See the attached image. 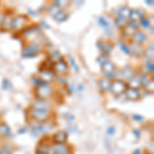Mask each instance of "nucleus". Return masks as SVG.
I'll use <instances>...</instances> for the list:
<instances>
[{
	"label": "nucleus",
	"instance_id": "f257e3e1",
	"mask_svg": "<svg viewBox=\"0 0 154 154\" xmlns=\"http://www.w3.org/2000/svg\"><path fill=\"white\" fill-rule=\"evenodd\" d=\"M34 95L36 97V100H45L48 101V99L53 98L54 95V88L51 84L41 86V88H35Z\"/></svg>",
	"mask_w": 154,
	"mask_h": 154
},
{
	"label": "nucleus",
	"instance_id": "f03ea898",
	"mask_svg": "<svg viewBox=\"0 0 154 154\" xmlns=\"http://www.w3.org/2000/svg\"><path fill=\"white\" fill-rule=\"evenodd\" d=\"M41 51H42V46L37 44L36 42H32V43H29L28 45L22 51V57H23V58H27V59L34 58V57L38 56Z\"/></svg>",
	"mask_w": 154,
	"mask_h": 154
},
{
	"label": "nucleus",
	"instance_id": "7ed1b4c3",
	"mask_svg": "<svg viewBox=\"0 0 154 154\" xmlns=\"http://www.w3.org/2000/svg\"><path fill=\"white\" fill-rule=\"evenodd\" d=\"M28 113L30 117L39 123H43L45 121H48L51 118V111H40V110H35V109H32V108L29 109Z\"/></svg>",
	"mask_w": 154,
	"mask_h": 154
},
{
	"label": "nucleus",
	"instance_id": "20e7f679",
	"mask_svg": "<svg viewBox=\"0 0 154 154\" xmlns=\"http://www.w3.org/2000/svg\"><path fill=\"white\" fill-rule=\"evenodd\" d=\"M137 74H138V72L135 68H133L131 65H126L123 68H121L120 70H118V79L128 83L131 79L137 76Z\"/></svg>",
	"mask_w": 154,
	"mask_h": 154
},
{
	"label": "nucleus",
	"instance_id": "39448f33",
	"mask_svg": "<svg viewBox=\"0 0 154 154\" xmlns=\"http://www.w3.org/2000/svg\"><path fill=\"white\" fill-rule=\"evenodd\" d=\"M29 23V17L26 14H19V16L14 17L12 20V27L11 30L14 32H21L27 27Z\"/></svg>",
	"mask_w": 154,
	"mask_h": 154
},
{
	"label": "nucleus",
	"instance_id": "423d86ee",
	"mask_svg": "<svg viewBox=\"0 0 154 154\" xmlns=\"http://www.w3.org/2000/svg\"><path fill=\"white\" fill-rule=\"evenodd\" d=\"M128 88V86L126 82L120 80V79H115V80H113L112 83H111L110 93L115 96L116 98H118V97H120L121 95H123V94L125 93Z\"/></svg>",
	"mask_w": 154,
	"mask_h": 154
},
{
	"label": "nucleus",
	"instance_id": "0eeeda50",
	"mask_svg": "<svg viewBox=\"0 0 154 154\" xmlns=\"http://www.w3.org/2000/svg\"><path fill=\"white\" fill-rule=\"evenodd\" d=\"M69 64L67 63L65 60H61V61L57 62L53 65V71L54 74H57V76H66L67 73L69 72Z\"/></svg>",
	"mask_w": 154,
	"mask_h": 154
},
{
	"label": "nucleus",
	"instance_id": "6e6552de",
	"mask_svg": "<svg viewBox=\"0 0 154 154\" xmlns=\"http://www.w3.org/2000/svg\"><path fill=\"white\" fill-rule=\"evenodd\" d=\"M70 145L67 144H53L51 148V154H72Z\"/></svg>",
	"mask_w": 154,
	"mask_h": 154
},
{
	"label": "nucleus",
	"instance_id": "1a4fd4ad",
	"mask_svg": "<svg viewBox=\"0 0 154 154\" xmlns=\"http://www.w3.org/2000/svg\"><path fill=\"white\" fill-rule=\"evenodd\" d=\"M30 108L35 109V110H40V111H51V104L48 101L45 100H35L32 103V105Z\"/></svg>",
	"mask_w": 154,
	"mask_h": 154
},
{
	"label": "nucleus",
	"instance_id": "9d476101",
	"mask_svg": "<svg viewBox=\"0 0 154 154\" xmlns=\"http://www.w3.org/2000/svg\"><path fill=\"white\" fill-rule=\"evenodd\" d=\"M97 45H98V48H100L102 54H104V56L108 57L112 53L113 48H114V44L112 43L111 41H99L98 43H97Z\"/></svg>",
	"mask_w": 154,
	"mask_h": 154
},
{
	"label": "nucleus",
	"instance_id": "9b49d317",
	"mask_svg": "<svg viewBox=\"0 0 154 154\" xmlns=\"http://www.w3.org/2000/svg\"><path fill=\"white\" fill-rule=\"evenodd\" d=\"M128 49H130V54L136 57V58H140V57L143 56L144 54V48L143 45H140V44H137L135 42L131 41L130 43L128 44Z\"/></svg>",
	"mask_w": 154,
	"mask_h": 154
},
{
	"label": "nucleus",
	"instance_id": "f8f14e48",
	"mask_svg": "<svg viewBox=\"0 0 154 154\" xmlns=\"http://www.w3.org/2000/svg\"><path fill=\"white\" fill-rule=\"evenodd\" d=\"M51 140H53L54 144H66L68 141V133L65 131H57L54 134Z\"/></svg>",
	"mask_w": 154,
	"mask_h": 154
},
{
	"label": "nucleus",
	"instance_id": "ddd939ff",
	"mask_svg": "<svg viewBox=\"0 0 154 154\" xmlns=\"http://www.w3.org/2000/svg\"><path fill=\"white\" fill-rule=\"evenodd\" d=\"M125 95L128 101H139L141 99V91L139 88H128L125 91Z\"/></svg>",
	"mask_w": 154,
	"mask_h": 154
},
{
	"label": "nucleus",
	"instance_id": "4468645a",
	"mask_svg": "<svg viewBox=\"0 0 154 154\" xmlns=\"http://www.w3.org/2000/svg\"><path fill=\"white\" fill-rule=\"evenodd\" d=\"M147 40H148V35L144 31H141V30L137 31L133 35V37H131V41L135 42L137 44H140V45H143Z\"/></svg>",
	"mask_w": 154,
	"mask_h": 154
},
{
	"label": "nucleus",
	"instance_id": "2eb2a0df",
	"mask_svg": "<svg viewBox=\"0 0 154 154\" xmlns=\"http://www.w3.org/2000/svg\"><path fill=\"white\" fill-rule=\"evenodd\" d=\"M12 20H14V17H12L11 12H7V14H5L3 23L1 25V31H3V32L11 31V27H12Z\"/></svg>",
	"mask_w": 154,
	"mask_h": 154
},
{
	"label": "nucleus",
	"instance_id": "dca6fc26",
	"mask_svg": "<svg viewBox=\"0 0 154 154\" xmlns=\"http://www.w3.org/2000/svg\"><path fill=\"white\" fill-rule=\"evenodd\" d=\"M111 83H112V81L105 78V77H103V78L98 80V86H99V88H100V91H103V93H109V91H110Z\"/></svg>",
	"mask_w": 154,
	"mask_h": 154
},
{
	"label": "nucleus",
	"instance_id": "f3484780",
	"mask_svg": "<svg viewBox=\"0 0 154 154\" xmlns=\"http://www.w3.org/2000/svg\"><path fill=\"white\" fill-rule=\"evenodd\" d=\"M43 81L45 82H51L56 79V74L54 73L53 70H46V71H39V76Z\"/></svg>",
	"mask_w": 154,
	"mask_h": 154
},
{
	"label": "nucleus",
	"instance_id": "a211bd4d",
	"mask_svg": "<svg viewBox=\"0 0 154 154\" xmlns=\"http://www.w3.org/2000/svg\"><path fill=\"white\" fill-rule=\"evenodd\" d=\"M51 145L49 144H46L44 142L43 140L41 142L38 143L36 147V154H51Z\"/></svg>",
	"mask_w": 154,
	"mask_h": 154
},
{
	"label": "nucleus",
	"instance_id": "6ab92c4d",
	"mask_svg": "<svg viewBox=\"0 0 154 154\" xmlns=\"http://www.w3.org/2000/svg\"><path fill=\"white\" fill-rule=\"evenodd\" d=\"M101 69L103 73H106V72H112L116 70V65L113 63L111 60H107L104 64L101 65Z\"/></svg>",
	"mask_w": 154,
	"mask_h": 154
},
{
	"label": "nucleus",
	"instance_id": "aec40b11",
	"mask_svg": "<svg viewBox=\"0 0 154 154\" xmlns=\"http://www.w3.org/2000/svg\"><path fill=\"white\" fill-rule=\"evenodd\" d=\"M11 135V130L6 122H0V137L8 138Z\"/></svg>",
	"mask_w": 154,
	"mask_h": 154
},
{
	"label": "nucleus",
	"instance_id": "412c9836",
	"mask_svg": "<svg viewBox=\"0 0 154 154\" xmlns=\"http://www.w3.org/2000/svg\"><path fill=\"white\" fill-rule=\"evenodd\" d=\"M68 18H69V14L63 8H62L61 11H60L58 14L54 17V19L56 20L58 23H63V22H66L67 20H68Z\"/></svg>",
	"mask_w": 154,
	"mask_h": 154
},
{
	"label": "nucleus",
	"instance_id": "4be33fe9",
	"mask_svg": "<svg viewBox=\"0 0 154 154\" xmlns=\"http://www.w3.org/2000/svg\"><path fill=\"white\" fill-rule=\"evenodd\" d=\"M48 60L49 62H51L53 64H54V63H57V62L63 60V56H62V54L60 53V51H51V53L48 56Z\"/></svg>",
	"mask_w": 154,
	"mask_h": 154
},
{
	"label": "nucleus",
	"instance_id": "5701e85b",
	"mask_svg": "<svg viewBox=\"0 0 154 154\" xmlns=\"http://www.w3.org/2000/svg\"><path fill=\"white\" fill-rule=\"evenodd\" d=\"M143 56H145L146 58L150 61H153L154 58V45H153V42H151V44H149L146 48H144V54Z\"/></svg>",
	"mask_w": 154,
	"mask_h": 154
},
{
	"label": "nucleus",
	"instance_id": "b1692460",
	"mask_svg": "<svg viewBox=\"0 0 154 154\" xmlns=\"http://www.w3.org/2000/svg\"><path fill=\"white\" fill-rule=\"evenodd\" d=\"M114 22H115V25H116V27H117L118 29L122 30V29H125V27H126L128 20L125 19V18H122V17L117 16V17H115V20H114Z\"/></svg>",
	"mask_w": 154,
	"mask_h": 154
},
{
	"label": "nucleus",
	"instance_id": "393cba45",
	"mask_svg": "<svg viewBox=\"0 0 154 154\" xmlns=\"http://www.w3.org/2000/svg\"><path fill=\"white\" fill-rule=\"evenodd\" d=\"M121 33H122V38L123 39H131L134 34L136 33V31L133 28H131L130 26L126 25V27L125 29L121 30Z\"/></svg>",
	"mask_w": 154,
	"mask_h": 154
},
{
	"label": "nucleus",
	"instance_id": "a878e982",
	"mask_svg": "<svg viewBox=\"0 0 154 154\" xmlns=\"http://www.w3.org/2000/svg\"><path fill=\"white\" fill-rule=\"evenodd\" d=\"M131 9L128 6H121L117 11V16L122 17V18H125L128 20L130 19V16H131Z\"/></svg>",
	"mask_w": 154,
	"mask_h": 154
},
{
	"label": "nucleus",
	"instance_id": "bb28decb",
	"mask_svg": "<svg viewBox=\"0 0 154 154\" xmlns=\"http://www.w3.org/2000/svg\"><path fill=\"white\" fill-rule=\"evenodd\" d=\"M31 83L33 86H35V88H41V86H44V85H48V82H45V81H43L40 77L38 76H33L31 78Z\"/></svg>",
	"mask_w": 154,
	"mask_h": 154
},
{
	"label": "nucleus",
	"instance_id": "cd10ccee",
	"mask_svg": "<svg viewBox=\"0 0 154 154\" xmlns=\"http://www.w3.org/2000/svg\"><path fill=\"white\" fill-rule=\"evenodd\" d=\"M128 88H140L141 86H142L138 74H137V76H135L133 79H131V80L128 81Z\"/></svg>",
	"mask_w": 154,
	"mask_h": 154
},
{
	"label": "nucleus",
	"instance_id": "c85d7f7f",
	"mask_svg": "<svg viewBox=\"0 0 154 154\" xmlns=\"http://www.w3.org/2000/svg\"><path fill=\"white\" fill-rule=\"evenodd\" d=\"M14 151V147L11 144H4L0 147V154H12Z\"/></svg>",
	"mask_w": 154,
	"mask_h": 154
},
{
	"label": "nucleus",
	"instance_id": "c756f323",
	"mask_svg": "<svg viewBox=\"0 0 154 154\" xmlns=\"http://www.w3.org/2000/svg\"><path fill=\"white\" fill-rule=\"evenodd\" d=\"M138 23H139V26L142 27L143 29H149V27H150L151 25H152V24L150 23V19L146 18L145 16L141 17V19L138 21Z\"/></svg>",
	"mask_w": 154,
	"mask_h": 154
},
{
	"label": "nucleus",
	"instance_id": "7c9ffc66",
	"mask_svg": "<svg viewBox=\"0 0 154 154\" xmlns=\"http://www.w3.org/2000/svg\"><path fill=\"white\" fill-rule=\"evenodd\" d=\"M142 16H143V14L141 12V11H139V9H131V16H130V19L128 20H133V21L138 22Z\"/></svg>",
	"mask_w": 154,
	"mask_h": 154
},
{
	"label": "nucleus",
	"instance_id": "2f4dec72",
	"mask_svg": "<svg viewBox=\"0 0 154 154\" xmlns=\"http://www.w3.org/2000/svg\"><path fill=\"white\" fill-rule=\"evenodd\" d=\"M144 68L146 69V72H147L149 75H153V73H154V64H153V61L147 60V61H146L145 66H144Z\"/></svg>",
	"mask_w": 154,
	"mask_h": 154
},
{
	"label": "nucleus",
	"instance_id": "473e14b6",
	"mask_svg": "<svg viewBox=\"0 0 154 154\" xmlns=\"http://www.w3.org/2000/svg\"><path fill=\"white\" fill-rule=\"evenodd\" d=\"M61 7H59L58 5H57V4H54V3H51V5H49V7H48V14H51V17H54L56 16L57 14H58V12L61 11Z\"/></svg>",
	"mask_w": 154,
	"mask_h": 154
},
{
	"label": "nucleus",
	"instance_id": "72a5a7b5",
	"mask_svg": "<svg viewBox=\"0 0 154 154\" xmlns=\"http://www.w3.org/2000/svg\"><path fill=\"white\" fill-rule=\"evenodd\" d=\"M104 74V77L109 80L113 81L115 79H118V71H112V72H106V73H103Z\"/></svg>",
	"mask_w": 154,
	"mask_h": 154
},
{
	"label": "nucleus",
	"instance_id": "f704fd0d",
	"mask_svg": "<svg viewBox=\"0 0 154 154\" xmlns=\"http://www.w3.org/2000/svg\"><path fill=\"white\" fill-rule=\"evenodd\" d=\"M98 23L102 27V28H104L105 30L110 29V24H109V22L107 21V20L104 18V17H100V18L98 19Z\"/></svg>",
	"mask_w": 154,
	"mask_h": 154
},
{
	"label": "nucleus",
	"instance_id": "c9c22d12",
	"mask_svg": "<svg viewBox=\"0 0 154 154\" xmlns=\"http://www.w3.org/2000/svg\"><path fill=\"white\" fill-rule=\"evenodd\" d=\"M119 48H120L123 54H130V49H128V44L125 43V41H123V40L119 41Z\"/></svg>",
	"mask_w": 154,
	"mask_h": 154
},
{
	"label": "nucleus",
	"instance_id": "e433bc0d",
	"mask_svg": "<svg viewBox=\"0 0 154 154\" xmlns=\"http://www.w3.org/2000/svg\"><path fill=\"white\" fill-rule=\"evenodd\" d=\"M1 88H2V89H4V91H8V89H11L12 88V84H11V81L8 80V79L4 78L3 80H2Z\"/></svg>",
	"mask_w": 154,
	"mask_h": 154
},
{
	"label": "nucleus",
	"instance_id": "4c0bfd02",
	"mask_svg": "<svg viewBox=\"0 0 154 154\" xmlns=\"http://www.w3.org/2000/svg\"><path fill=\"white\" fill-rule=\"evenodd\" d=\"M143 88L145 89L146 91H148V93H153V89H154L153 88V78H151L150 80L143 86Z\"/></svg>",
	"mask_w": 154,
	"mask_h": 154
},
{
	"label": "nucleus",
	"instance_id": "58836bf2",
	"mask_svg": "<svg viewBox=\"0 0 154 154\" xmlns=\"http://www.w3.org/2000/svg\"><path fill=\"white\" fill-rule=\"evenodd\" d=\"M128 26H130L131 28H133L136 32L140 30V26H139V23H138V22H136V21H133V20H128Z\"/></svg>",
	"mask_w": 154,
	"mask_h": 154
},
{
	"label": "nucleus",
	"instance_id": "ea45409f",
	"mask_svg": "<svg viewBox=\"0 0 154 154\" xmlns=\"http://www.w3.org/2000/svg\"><path fill=\"white\" fill-rule=\"evenodd\" d=\"M107 60H109V59H108V57L104 56V54H101V56H99V57H98V59H97V61H98V63L100 64V65H102V64L105 63V62L107 61Z\"/></svg>",
	"mask_w": 154,
	"mask_h": 154
},
{
	"label": "nucleus",
	"instance_id": "a19ab883",
	"mask_svg": "<svg viewBox=\"0 0 154 154\" xmlns=\"http://www.w3.org/2000/svg\"><path fill=\"white\" fill-rule=\"evenodd\" d=\"M68 58H69V61H70V63H71L72 67L74 68V70H75L76 72H79V68H78V66H77V64L75 63V61H74V59L72 58L71 56H69Z\"/></svg>",
	"mask_w": 154,
	"mask_h": 154
},
{
	"label": "nucleus",
	"instance_id": "79ce46f5",
	"mask_svg": "<svg viewBox=\"0 0 154 154\" xmlns=\"http://www.w3.org/2000/svg\"><path fill=\"white\" fill-rule=\"evenodd\" d=\"M54 4H57L59 7H61V8H63L64 6H66V5H68L69 4V2L68 1H59V0H57V1H54Z\"/></svg>",
	"mask_w": 154,
	"mask_h": 154
},
{
	"label": "nucleus",
	"instance_id": "37998d69",
	"mask_svg": "<svg viewBox=\"0 0 154 154\" xmlns=\"http://www.w3.org/2000/svg\"><path fill=\"white\" fill-rule=\"evenodd\" d=\"M114 133H115V126L114 125H110L108 128H107V135L112 136V135H114Z\"/></svg>",
	"mask_w": 154,
	"mask_h": 154
},
{
	"label": "nucleus",
	"instance_id": "c03bdc74",
	"mask_svg": "<svg viewBox=\"0 0 154 154\" xmlns=\"http://www.w3.org/2000/svg\"><path fill=\"white\" fill-rule=\"evenodd\" d=\"M131 118L134 119V120H136V121H143L144 120V117L142 115H139V114H134L133 116H131Z\"/></svg>",
	"mask_w": 154,
	"mask_h": 154
},
{
	"label": "nucleus",
	"instance_id": "a18cd8bd",
	"mask_svg": "<svg viewBox=\"0 0 154 154\" xmlns=\"http://www.w3.org/2000/svg\"><path fill=\"white\" fill-rule=\"evenodd\" d=\"M133 133H134V135H135L137 138H139V137L141 136V131H139V130H134L133 131Z\"/></svg>",
	"mask_w": 154,
	"mask_h": 154
},
{
	"label": "nucleus",
	"instance_id": "49530a36",
	"mask_svg": "<svg viewBox=\"0 0 154 154\" xmlns=\"http://www.w3.org/2000/svg\"><path fill=\"white\" fill-rule=\"evenodd\" d=\"M4 16L5 14H0V27H1L2 23H3V20H4Z\"/></svg>",
	"mask_w": 154,
	"mask_h": 154
},
{
	"label": "nucleus",
	"instance_id": "de8ad7c7",
	"mask_svg": "<svg viewBox=\"0 0 154 154\" xmlns=\"http://www.w3.org/2000/svg\"><path fill=\"white\" fill-rule=\"evenodd\" d=\"M40 25H42L41 27H44L45 29H49V27H48V24H45L44 22H40Z\"/></svg>",
	"mask_w": 154,
	"mask_h": 154
},
{
	"label": "nucleus",
	"instance_id": "09e8293b",
	"mask_svg": "<svg viewBox=\"0 0 154 154\" xmlns=\"http://www.w3.org/2000/svg\"><path fill=\"white\" fill-rule=\"evenodd\" d=\"M146 3H147L148 5H150V6H153V4H154L152 0H147V1H146Z\"/></svg>",
	"mask_w": 154,
	"mask_h": 154
},
{
	"label": "nucleus",
	"instance_id": "8fccbe9b",
	"mask_svg": "<svg viewBox=\"0 0 154 154\" xmlns=\"http://www.w3.org/2000/svg\"><path fill=\"white\" fill-rule=\"evenodd\" d=\"M141 153H142V151H141L140 149H136V150L133 152V154H141Z\"/></svg>",
	"mask_w": 154,
	"mask_h": 154
},
{
	"label": "nucleus",
	"instance_id": "3c124183",
	"mask_svg": "<svg viewBox=\"0 0 154 154\" xmlns=\"http://www.w3.org/2000/svg\"><path fill=\"white\" fill-rule=\"evenodd\" d=\"M149 30H150V32H151V35H153V33H154L153 25H151V26H150V27H149Z\"/></svg>",
	"mask_w": 154,
	"mask_h": 154
},
{
	"label": "nucleus",
	"instance_id": "603ef678",
	"mask_svg": "<svg viewBox=\"0 0 154 154\" xmlns=\"http://www.w3.org/2000/svg\"><path fill=\"white\" fill-rule=\"evenodd\" d=\"M82 89H83V85H82V84H79V85H78V91H81Z\"/></svg>",
	"mask_w": 154,
	"mask_h": 154
},
{
	"label": "nucleus",
	"instance_id": "864d4df0",
	"mask_svg": "<svg viewBox=\"0 0 154 154\" xmlns=\"http://www.w3.org/2000/svg\"><path fill=\"white\" fill-rule=\"evenodd\" d=\"M25 131H26V128H21V130L19 131V134H25Z\"/></svg>",
	"mask_w": 154,
	"mask_h": 154
},
{
	"label": "nucleus",
	"instance_id": "5fc2aeb1",
	"mask_svg": "<svg viewBox=\"0 0 154 154\" xmlns=\"http://www.w3.org/2000/svg\"><path fill=\"white\" fill-rule=\"evenodd\" d=\"M141 154H147V153H144V152H142V153H141Z\"/></svg>",
	"mask_w": 154,
	"mask_h": 154
}]
</instances>
